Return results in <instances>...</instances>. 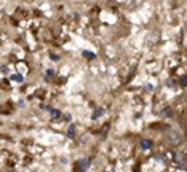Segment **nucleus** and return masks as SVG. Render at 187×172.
<instances>
[{"label": "nucleus", "mask_w": 187, "mask_h": 172, "mask_svg": "<svg viewBox=\"0 0 187 172\" xmlns=\"http://www.w3.org/2000/svg\"><path fill=\"white\" fill-rule=\"evenodd\" d=\"M174 161H176V164H178L179 167H182V169H186V167H187V156L184 155V153H178L176 158H174Z\"/></svg>", "instance_id": "obj_1"}, {"label": "nucleus", "mask_w": 187, "mask_h": 172, "mask_svg": "<svg viewBox=\"0 0 187 172\" xmlns=\"http://www.w3.org/2000/svg\"><path fill=\"white\" fill-rule=\"evenodd\" d=\"M168 139H170L171 144H181V135H179L176 131H168Z\"/></svg>", "instance_id": "obj_2"}, {"label": "nucleus", "mask_w": 187, "mask_h": 172, "mask_svg": "<svg viewBox=\"0 0 187 172\" xmlns=\"http://www.w3.org/2000/svg\"><path fill=\"white\" fill-rule=\"evenodd\" d=\"M88 166H90V159H88V158H82V159L77 161V167H79V171H80V172L86 171V169H88Z\"/></svg>", "instance_id": "obj_3"}, {"label": "nucleus", "mask_w": 187, "mask_h": 172, "mask_svg": "<svg viewBox=\"0 0 187 172\" xmlns=\"http://www.w3.org/2000/svg\"><path fill=\"white\" fill-rule=\"evenodd\" d=\"M141 147L144 148V150H147V148H150V147H152V142H150V140H147V139H144V140L141 142Z\"/></svg>", "instance_id": "obj_4"}, {"label": "nucleus", "mask_w": 187, "mask_h": 172, "mask_svg": "<svg viewBox=\"0 0 187 172\" xmlns=\"http://www.w3.org/2000/svg\"><path fill=\"white\" fill-rule=\"evenodd\" d=\"M75 124H72V126L71 127H69V132H67V135H69V137H71V139H74L75 137Z\"/></svg>", "instance_id": "obj_5"}, {"label": "nucleus", "mask_w": 187, "mask_h": 172, "mask_svg": "<svg viewBox=\"0 0 187 172\" xmlns=\"http://www.w3.org/2000/svg\"><path fill=\"white\" fill-rule=\"evenodd\" d=\"M102 112H104V110H102V108H98V110H96V112H94V115H93V118H98V116H99V115H102Z\"/></svg>", "instance_id": "obj_6"}, {"label": "nucleus", "mask_w": 187, "mask_h": 172, "mask_svg": "<svg viewBox=\"0 0 187 172\" xmlns=\"http://www.w3.org/2000/svg\"><path fill=\"white\" fill-rule=\"evenodd\" d=\"M83 56H85V57H90V59H93L94 54H93V53H90V51H85V53H83Z\"/></svg>", "instance_id": "obj_7"}, {"label": "nucleus", "mask_w": 187, "mask_h": 172, "mask_svg": "<svg viewBox=\"0 0 187 172\" xmlns=\"http://www.w3.org/2000/svg\"><path fill=\"white\" fill-rule=\"evenodd\" d=\"M51 115H53V118H59V116H61V113L58 112V110H51Z\"/></svg>", "instance_id": "obj_8"}, {"label": "nucleus", "mask_w": 187, "mask_h": 172, "mask_svg": "<svg viewBox=\"0 0 187 172\" xmlns=\"http://www.w3.org/2000/svg\"><path fill=\"white\" fill-rule=\"evenodd\" d=\"M181 85H182V86H187V75H186V76H182V80H181Z\"/></svg>", "instance_id": "obj_9"}, {"label": "nucleus", "mask_w": 187, "mask_h": 172, "mask_svg": "<svg viewBox=\"0 0 187 172\" xmlns=\"http://www.w3.org/2000/svg\"><path fill=\"white\" fill-rule=\"evenodd\" d=\"M11 80H16V81H21V75H13Z\"/></svg>", "instance_id": "obj_10"}, {"label": "nucleus", "mask_w": 187, "mask_h": 172, "mask_svg": "<svg viewBox=\"0 0 187 172\" xmlns=\"http://www.w3.org/2000/svg\"><path fill=\"white\" fill-rule=\"evenodd\" d=\"M104 172H113V169H112V167H106Z\"/></svg>", "instance_id": "obj_11"}, {"label": "nucleus", "mask_w": 187, "mask_h": 172, "mask_svg": "<svg viewBox=\"0 0 187 172\" xmlns=\"http://www.w3.org/2000/svg\"><path fill=\"white\" fill-rule=\"evenodd\" d=\"M163 115H171V112H170V110H168V108H166V110H163Z\"/></svg>", "instance_id": "obj_12"}, {"label": "nucleus", "mask_w": 187, "mask_h": 172, "mask_svg": "<svg viewBox=\"0 0 187 172\" xmlns=\"http://www.w3.org/2000/svg\"><path fill=\"white\" fill-rule=\"evenodd\" d=\"M134 172H139V171H138V169H134Z\"/></svg>", "instance_id": "obj_13"}, {"label": "nucleus", "mask_w": 187, "mask_h": 172, "mask_svg": "<svg viewBox=\"0 0 187 172\" xmlns=\"http://www.w3.org/2000/svg\"><path fill=\"white\" fill-rule=\"evenodd\" d=\"M186 135H187V132H186Z\"/></svg>", "instance_id": "obj_14"}]
</instances>
